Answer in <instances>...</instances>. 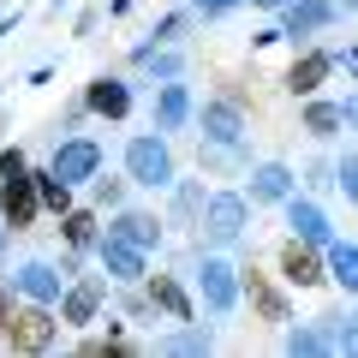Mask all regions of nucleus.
I'll list each match as a JSON object with an SVG mask.
<instances>
[{
  "instance_id": "25",
  "label": "nucleus",
  "mask_w": 358,
  "mask_h": 358,
  "mask_svg": "<svg viewBox=\"0 0 358 358\" xmlns=\"http://www.w3.org/2000/svg\"><path fill=\"white\" fill-rule=\"evenodd\" d=\"M197 167H203V173H245V167H251V150H245V143H203V150H197Z\"/></svg>"
},
{
  "instance_id": "8",
  "label": "nucleus",
  "mask_w": 358,
  "mask_h": 358,
  "mask_svg": "<svg viewBox=\"0 0 358 358\" xmlns=\"http://www.w3.org/2000/svg\"><path fill=\"white\" fill-rule=\"evenodd\" d=\"M275 263H281V281H287V287H299V293H310V287H322V281H329V263H322V245H310V239H293V233L281 239Z\"/></svg>"
},
{
  "instance_id": "20",
  "label": "nucleus",
  "mask_w": 358,
  "mask_h": 358,
  "mask_svg": "<svg viewBox=\"0 0 358 358\" xmlns=\"http://www.w3.org/2000/svg\"><path fill=\"white\" fill-rule=\"evenodd\" d=\"M108 233L126 239V245H138V251H155V245H162V215H155V209H126L120 203L114 221H108Z\"/></svg>"
},
{
  "instance_id": "23",
  "label": "nucleus",
  "mask_w": 358,
  "mask_h": 358,
  "mask_svg": "<svg viewBox=\"0 0 358 358\" xmlns=\"http://www.w3.org/2000/svg\"><path fill=\"white\" fill-rule=\"evenodd\" d=\"M60 239H66V251H96V239H102V227H96V203H90V209H66V215H60Z\"/></svg>"
},
{
  "instance_id": "10",
  "label": "nucleus",
  "mask_w": 358,
  "mask_h": 358,
  "mask_svg": "<svg viewBox=\"0 0 358 358\" xmlns=\"http://www.w3.org/2000/svg\"><path fill=\"white\" fill-rule=\"evenodd\" d=\"M42 215V197H36V173H13L6 185H0V221H6V233H30Z\"/></svg>"
},
{
  "instance_id": "11",
  "label": "nucleus",
  "mask_w": 358,
  "mask_h": 358,
  "mask_svg": "<svg viewBox=\"0 0 358 358\" xmlns=\"http://www.w3.org/2000/svg\"><path fill=\"white\" fill-rule=\"evenodd\" d=\"M341 18V0H287L281 6V42H299L305 48L317 30H329Z\"/></svg>"
},
{
  "instance_id": "32",
  "label": "nucleus",
  "mask_w": 358,
  "mask_h": 358,
  "mask_svg": "<svg viewBox=\"0 0 358 358\" xmlns=\"http://www.w3.org/2000/svg\"><path fill=\"white\" fill-rule=\"evenodd\" d=\"M192 24V13H167V18H155V30H150V42L162 48V42H179V30Z\"/></svg>"
},
{
  "instance_id": "4",
  "label": "nucleus",
  "mask_w": 358,
  "mask_h": 358,
  "mask_svg": "<svg viewBox=\"0 0 358 358\" xmlns=\"http://www.w3.org/2000/svg\"><path fill=\"white\" fill-rule=\"evenodd\" d=\"M54 341H60V317H54V305H36V299L13 305V322H6L0 346H13V352H48Z\"/></svg>"
},
{
  "instance_id": "34",
  "label": "nucleus",
  "mask_w": 358,
  "mask_h": 358,
  "mask_svg": "<svg viewBox=\"0 0 358 358\" xmlns=\"http://www.w3.org/2000/svg\"><path fill=\"white\" fill-rule=\"evenodd\" d=\"M24 150H18V143H6V150H0V185H6V179H13V173H24Z\"/></svg>"
},
{
  "instance_id": "26",
  "label": "nucleus",
  "mask_w": 358,
  "mask_h": 358,
  "mask_svg": "<svg viewBox=\"0 0 358 358\" xmlns=\"http://www.w3.org/2000/svg\"><path fill=\"white\" fill-rule=\"evenodd\" d=\"M155 352H215V334L197 329V322H179L173 334H162V341H155Z\"/></svg>"
},
{
  "instance_id": "5",
  "label": "nucleus",
  "mask_w": 358,
  "mask_h": 358,
  "mask_svg": "<svg viewBox=\"0 0 358 358\" xmlns=\"http://www.w3.org/2000/svg\"><path fill=\"white\" fill-rule=\"evenodd\" d=\"M102 162H108V155H102V143H96V138H60V143H54V155H48V173L66 179V185L78 192V185H90V179L102 173Z\"/></svg>"
},
{
  "instance_id": "7",
  "label": "nucleus",
  "mask_w": 358,
  "mask_h": 358,
  "mask_svg": "<svg viewBox=\"0 0 358 358\" xmlns=\"http://www.w3.org/2000/svg\"><path fill=\"white\" fill-rule=\"evenodd\" d=\"M54 305H60V329H90L108 305V275H78V281H66V293Z\"/></svg>"
},
{
  "instance_id": "18",
  "label": "nucleus",
  "mask_w": 358,
  "mask_h": 358,
  "mask_svg": "<svg viewBox=\"0 0 358 358\" xmlns=\"http://www.w3.org/2000/svg\"><path fill=\"white\" fill-rule=\"evenodd\" d=\"M167 192H173V203H167V221H162V227H173V233H197V221H203V203H209L203 179H173Z\"/></svg>"
},
{
  "instance_id": "29",
  "label": "nucleus",
  "mask_w": 358,
  "mask_h": 358,
  "mask_svg": "<svg viewBox=\"0 0 358 358\" xmlns=\"http://www.w3.org/2000/svg\"><path fill=\"white\" fill-rule=\"evenodd\" d=\"M281 329H287V322H281ZM281 346H287V352H334L329 334H322V322H293V329L281 334Z\"/></svg>"
},
{
  "instance_id": "3",
  "label": "nucleus",
  "mask_w": 358,
  "mask_h": 358,
  "mask_svg": "<svg viewBox=\"0 0 358 358\" xmlns=\"http://www.w3.org/2000/svg\"><path fill=\"white\" fill-rule=\"evenodd\" d=\"M192 281H197V299H203L209 317H233V310H239V268L221 251H197Z\"/></svg>"
},
{
  "instance_id": "15",
  "label": "nucleus",
  "mask_w": 358,
  "mask_h": 358,
  "mask_svg": "<svg viewBox=\"0 0 358 358\" xmlns=\"http://www.w3.org/2000/svg\"><path fill=\"white\" fill-rule=\"evenodd\" d=\"M197 114L192 102V84H179V78H162V90H155V102H150V126L155 131H185Z\"/></svg>"
},
{
  "instance_id": "16",
  "label": "nucleus",
  "mask_w": 358,
  "mask_h": 358,
  "mask_svg": "<svg viewBox=\"0 0 358 358\" xmlns=\"http://www.w3.org/2000/svg\"><path fill=\"white\" fill-rule=\"evenodd\" d=\"M84 108H90L96 120H126V114H131V84H126L120 72H96V78L84 84Z\"/></svg>"
},
{
  "instance_id": "24",
  "label": "nucleus",
  "mask_w": 358,
  "mask_h": 358,
  "mask_svg": "<svg viewBox=\"0 0 358 358\" xmlns=\"http://www.w3.org/2000/svg\"><path fill=\"white\" fill-rule=\"evenodd\" d=\"M322 263H329V281H341L358 299V239H329L322 245Z\"/></svg>"
},
{
  "instance_id": "39",
  "label": "nucleus",
  "mask_w": 358,
  "mask_h": 358,
  "mask_svg": "<svg viewBox=\"0 0 358 358\" xmlns=\"http://www.w3.org/2000/svg\"><path fill=\"white\" fill-rule=\"evenodd\" d=\"M334 66H346V72L358 78V48H334Z\"/></svg>"
},
{
  "instance_id": "9",
  "label": "nucleus",
  "mask_w": 358,
  "mask_h": 358,
  "mask_svg": "<svg viewBox=\"0 0 358 358\" xmlns=\"http://www.w3.org/2000/svg\"><path fill=\"white\" fill-rule=\"evenodd\" d=\"M293 192H299V179H293L287 162H251L245 167V203L251 209H275V203H287Z\"/></svg>"
},
{
  "instance_id": "38",
  "label": "nucleus",
  "mask_w": 358,
  "mask_h": 358,
  "mask_svg": "<svg viewBox=\"0 0 358 358\" xmlns=\"http://www.w3.org/2000/svg\"><path fill=\"white\" fill-rule=\"evenodd\" d=\"M341 120H346V131H358V90H352V96L341 102Z\"/></svg>"
},
{
  "instance_id": "28",
  "label": "nucleus",
  "mask_w": 358,
  "mask_h": 358,
  "mask_svg": "<svg viewBox=\"0 0 358 358\" xmlns=\"http://www.w3.org/2000/svg\"><path fill=\"white\" fill-rule=\"evenodd\" d=\"M30 173H36V197H42V209H48V215H66V209H72V185H66V179H54L48 167H30Z\"/></svg>"
},
{
  "instance_id": "2",
  "label": "nucleus",
  "mask_w": 358,
  "mask_h": 358,
  "mask_svg": "<svg viewBox=\"0 0 358 358\" xmlns=\"http://www.w3.org/2000/svg\"><path fill=\"white\" fill-rule=\"evenodd\" d=\"M245 227H251V203H245V192H209L203 221H197V245L227 251V245L245 239Z\"/></svg>"
},
{
  "instance_id": "19",
  "label": "nucleus",
  "mask_w": 358,
  "mask_h": 358,
  "mask_svg": "<svg viewBox=\"0 0 358 358\" xmlns=\"http://www.w3.org/2000/svg\"><path fill=\"white\" fill-rule=\"evenodd\" d=\"M143 293H150V305L162 310L167 322H192L197 317V305H192V293H185L179 275H143Z\"/></svg>"
},
{
  "instance_id": "30",
  "label": "nucleus",
  "mask_w": 358,
  "mask_h": 358,
  "mask_svg": "<svg viewBox=\"0 0 358 358\" xmlns=\"http://www.w3.org/2000/svg\"><path fill=\"white\" fill-rule=\"evenodd\" d=\"M126 185H131V179L96 173V179H90V203H96V209H120V203H126Z\"/></svg>"
},
{
  "instance_id": "1",
  "label": "nucleus",
  "mask_w": 358,
  "mask_h": 358,
  "mask_svg": "<svg viewBox=\"0 0 358 358\" xmlns=\"http://www.w3.org/2000/svg\"><path fill=\"white\" fill-rule=\"evenodd\" d=\"M126 179L131 185H143V192H167L179 179V162H173V143H167V131H138V138H126Z\"/></svg>"
},
{
  "instance_id": "40",
  "label": "nucleus",
  "mask_w": 358,
  "mask_h": 358,
  "mask_svg": "<svg viewBox=\"0 0 358 358\" xmlns=\"http://www.w3.org/2000/svg\"><path fill=\"white\" fill-rule=\"evenodd\" d=\"M245 6H263V13H281L287 0H245Z\"/></svg>"
},
{
  "instance_id": "12",
  "label": "nucleus",
  "mask_w": 358,
  "mask_h": 358,
  "mask_svg": "<svg viewBox=\"0 0 358 358\" xmlns=\"http://www.w3.org/2000/svg\"><path fill=\"white\" fill-rule=\"evenodd\" d=\"M239 293H251V310H257V322H268V329H281V322H293V305H287V293L275 281H268L257 263H245L239 268Z\"/></svg>"
},
{
  "instance_id": "35",
  "label": "nucleus",
  "mask_w": 358,
  "mask_h": 358,
  "mask_svg": "<svg viewBox=\"0 0 358 358\" xmlns=\"http://www.w3.org/2000/svg\"><path fill=\"white\" fill-rule=\"evenodd\" d=\"M227 6H239V0H192V13H203V18H221Z\"/></svg>"
},
{
  "instance_id": "33",
  "label": "nucleus",
  "mask_w": 358,
  "mask_h": 358,
  "mask_svg": "<svg viewBox=\"0 0 358 358\" xmlns=\"http://www.w3.org/2000/svg\"><path fill=\"white\" fill-rule=\"evenodd\" d=\"M305 185H310V192H329V185H334V162H329V155H317V162L305 167Z\"/></svg>"
},
{
  "instance_id": "22",
  "label": "nucleus",
  "mask_w": 358,
  "mask_h": 358,
  "mask_svg": "<svg viewBox=\"0 0 358 358\" xmlns=\"http://www.w3.org/2000/svg\"><path fill=\"white\" fill-rule=\"evenodd\" d=\"M341 102H329V96H305V108H299V131H310L317 143H329V138H341Z\"/></svg>"
},
{
  "instance_id": "14",
  "label": "nucleus",
  "mask_w": 358,
  "mask_h": 358,
  "mask_svg": "<svg viewBox=\"0 0 358 358\" xmlns=\"http://www.w3.org/2000/svg\"><path fill=\"white\" fill-rule=\"evenodd\" d=\"M329 72H334V48H310V42H305V48L293 54V66H287L281 84H287V96L305 102V96H317V90L329 84Z\"/></svg>"
},
{
  "instance_id": "21",
  "label": "nucleus",
  "mask_w": 358,
  "mask_h": 358,
  "mask_svg": "<svg viewBox=\"0 0 358 358\" xmlns=\"http://www.w3.org/2000/svg\"><path fill=\"white\" fill-rule=\"evenodd\" d=\"M287 227H293V239H310V245H329L334 239V227H329V215H322V203H317V197H287Z\"/></svg>"
},
{
  "instance_id": "42",
  "label": "nucleus",
  "mask_w": 358,
  "mask_h": 358,
  "mask_svg": "<svg viewBox=\"0 0 358 358\" xmlns=\"http://www.w3.org/2000/svg\"><path fill=\"white\" fill-rule=\"evenodd\" d=\"M6 239H13V233H6V221H0V257H6Z\"/></svg>"
},
{
  "instance_id": "31",
  "label": "nucleus",
  "mask_w": 358,
  "mask_h": 358,
  "mask_svg": "<svg viewBox=\"0 0 358 358\" xmlns=\"http://www.w3.org/2000/svg\"><path fill=\"white\" fill-rule=\"evenodd\" d=\"M334 192H341L346 203L358 209V150H352V155H341V162H334Z\"/></svg>"
},
{
  "instance_id": "6",
  "label": "nucleus",
  "mask_w": 358,
  "mask_h": 358,
  "mask_svg": "<svg viewBox=\"0 0 358 358\" xmlns=\"http://www.w3.org/2000/svg\"><path fill=\"white\" fill-rule=\"evenodd\" d=\"M192 126L203 143H245V102L239 96H209V102H197Z\"/></svg>"
},
{
  "instance_id": "37",
  "label": "nucleus",
  "mask_w": 358,
  "mask_h": 358,
  "mask_svg": "<svg viewBox=\"0 0 358 358\" xmlns=\"http://www.w3.org/2000/svg\"><path fill=\"white\" fill-rule=\"evenodd\" d=\"M13 299L18 293H13V281H6V287H0V334H6V322H13Z\"/></svg>"
},
{
  "instance_id": "41",
  "label": "nucleus",
  "mask_w": 358,
  "mask_h": 358,
  "mask_svg": "<svg viewBox=\"0 0 358 358\" xmlns=\"http://www.w3.org/2000/svg\"><path fill=\"white\" fill-rule=\"evenodd\" d=\"M13 30H18V13H13V18H0V42L13 36Z\"/></svg>"
},
{
  "instance_id": "13",
  "label": "nucleus",
  "mask_w": 358,
  "mask_h": 358,
  "mask_svg": "<svg viewBox=\"0 0 358 358\" xmlns=\"http://www.w3.org/2000/svg\"><path fill=\"white\" fill-rule=\"evenodd\" d=\"M96 263H102V275H108V281H120V287H131V281H143V275H150V251L114 239V233H102V239H96Z\"/></svg>"
},
{
  "instance_id": "27",
  "label": "nucleus",
  "mask_w": 358,
  "mask_h": 358,
  "mask_svg": "<svg viewBox=\"0 0 358 358\" xmlns=\"http://www.w3.org/2000/svg\"><path fill=\"white\" fill-rule=\"evenodd\" d=\"M322 334H329L334 352H358V310H329V317H317Z\"/></svg>"
},
{
  "instance_id": "17",
  "label": "nucleus",
  "mask_w": 358,
  "mask_h": 358,
  "mask_svg": "<svg viewBox=\"0 0 358 358\" xmlns=\"http://www.w3.org/2000/svg\"><path fill=\"white\" fill-rule=\"evenodd\" d=\"M13 293L18 299H36V305H54V299L66 293V268L42 263V257H30V263L13 268Z\"/></svg>"
},
{
  "instance_id": "36",
  "label": "nucleus",
  "mask_w": 358,
  "mask_h": 358,
  "mask_svg": "<svg viewBox=\"0 0 358 358\" xmlns=\"http://www.w3.org/2000/svg\"><path fill=\"white\" fill-rule=\"evenodd\" d=\"M102 24V6H90V13H78V24H72V36H90V30Z\"/></svg>"
},
{
  "instance_id": "43",
  "label": "nucleus",
  "mask_w": 358,
  "mask_h": 358,
  "mask_svg": "<svg viewBox=\"0 0 358 358\" xmlns=\"http://www.w3.org/2000/svg\"><path fill=\"white\" fill-rule=\"evenodd\" d=\"M341 13H358V0H341Z\"/></svg>"
}]
</instances>
